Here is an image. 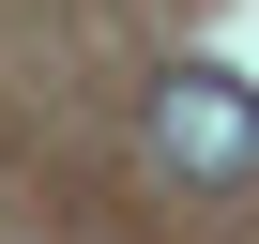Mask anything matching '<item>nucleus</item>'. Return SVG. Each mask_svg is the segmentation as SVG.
I'll use <instances>...</instances> for the list:
<instances>
[{"label": "nucleus", "instance_id": "1", "mask_svg": "<svg viewBox=\"0 0 259 244\" xmlns=\"http://www.w3.org/2000/svg\"><path fill=\"white\" fill-rule=\"evenodd\" d=\"M153 168H168V183H259V92H244L229 61L153 76Z\"/></svg>", "mask_w": 259, "mask_h": 244}]
</instances>
